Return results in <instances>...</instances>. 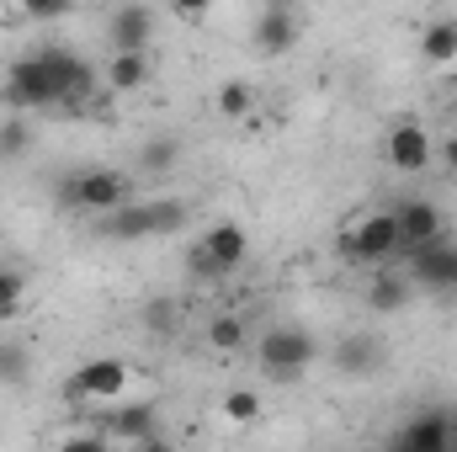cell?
Here are the masks:
<instances>
[{
  "label": "cell",
  "mask_w": 457,
  "mask_h": 452,
  "mask_svg": "<svg viewBox=\"0 0 457 452\" xmlns=\"http://www.w3.org/2000/svg\"><path fill=\"white\" fill-rule=\"evenodd\" d=\"M43 54H48L54 80H59V107H80V102H91V91H96V70H91L80 54H70V48H43Z\"/></svg>",
  "instance_id": "obj_8"
},
{
  "label": "cell",
  "mask_w": 457,
  "mask_h": 452,
  "mask_svg": "<svg viewBox=\"0 0 457 452\" xmlns=\"http://www.w3.org/2000/svg\"><path fill=\"white\" fill-rule=\"evenodd\" d=\"M70 5H75V0H21V11H27L32 21H59Z\"/></svg>",
  "instance_id": "obj_27"
},
{
  "label": "cell",
  "mask_w": 457,
  "mask_h": 452,
  "mask_svg": "<svg viewBox=\"0 0 457 452\" xmlns=\"http://www.w3.org/2000/svg\"><path fill=\"white\" fill-rule=\"evenodd\" d=\"M21 149H27V122H21V113H11L0 122V160H16Z\"/></svg>",
  "instance_id": "obj_26"
},
{
  "label": "cell",
  "mask_w": 457,
  "mask_h": 452,
  "mask_svg": "<svg viewBox=\"0 0 457 452\" xmlns=\"http://www.w3.org/2000/svg\"><path fill=\"white\" fill-rule=\"evenodd\" d=\"M420 54H426V64H453L457 59V21L453 16H442V21H431L420 32Z\"/></svg>",
  "instance_id": "obj_18"
},
{
  "label": "cell",
  "mask_w": 457,
  "mask_h": 452,
  "mask_svg": "<svg viewBox=\"0 0 457 452\" xmlns=\"http://www.w3.org/2000/svg\"><path fill=\"white\" fill-rule=\"evenodd\" d=\"M133 197V187H128V176L122 171H80V176H70V181H59V203L64 208H75V213H112Z\"/></svg>",
  "instance_id": "obj_3"
},
{
  "label": "cell",
  "mask_w": 457,
  "mask_h": 452,
  "mask_svg": "<svg viewBox=\"0 0 457 452\" xmlns=\"http://www.w3.org/2000/svg\"><path fill=\"white\" fill-rule=\"evenodd\" d=\"M320 356V346L309 331H298V325H271L266 340H261V367H266V378H277V383H293V378H303V367Z\"/></svg>",
  "instance_id": "obj_4"
},
{
  "label": "cell",
  "mask_w": 457,
  "mask_h": 452,
  "mask_svg": "<svg viewBox=\"0 0 457 452\" xmlns=\"http://www.w3.org/2000/svg\"><path fill=\"white\" fill-rule=\"evenodd\" d=\"M394 448H404V452H447L453 448V421H447L442 410H426V415H415L410 426H399Z\"/></svg>",
  "instance_id": "obj_11"
},
{
  "label": "cell",
  "mask_w": 457,
  "mask_h": 452,
  "mask_svg": "<svg viewBox=\"0 0 457 452\" xmlns=\"http://www.w3.org/2000/svg\"><path fill=\"white\" fill-rule=\"evenodd\" d=\"M192 272H197V277H224V272H219V261H213V255L203 250V239L192 245Z\"/></svg>",
  "instance_id": "obj_29"
},
{
  "label": "cell",
  "mask_w": 457,
  "mask_h": 452,
  "mask_svg": "<svg viewBox=\"0 0 457 452\" xmlns=\"http://www.w3.org/2000/svg\"><path fill=\"white\" fill-rule=\"evenodd\" d=\"M208 5H213V0H170V11H176V16H187V21L208 16Z\"/></svg>",
  "instance_id": "obj_30"
},
{
  "label": "cell",
  "mask_w": 457,
  "mask_h": 452,
  "mask_svg": "<svg viewBox=\"0 0 457 452\" xmlns=\"http://www.w3.org/2000/svg\"><path fill=\"white\" fill-rule=\"evenodd\" d=\"M250 107H255V91H250L245 80H228L224 91H219V113L224 117H245Z\"/></svg>",
  "instance_id": "obj_25"
},
{
  "label": "cell",
  "mask_w": 457,
  "mask_h": 452,
  "mask_svg": "<svg viewBox=\"0 0 457 452\" xmlns=\"http://www.w3.org/2000/svg\"><path fill=\"white\" fill-rule=\"evenodd\" d=\"M410 293H415V282H404V277H378L372 288H367V304L378 309V314H394V309H404L410 304Z\"/></svg>",
  "instance_id": "obj_19"
},
{
  "label": "cell",
  "mask_w": 457,
  "mask_h": 452,
  "mask_svg": "<svg viewBox=\"0 0 457 452\" xmlns=\"http://www.w3.org/2000/svg\"><path fill=\"white\" fill-rule=\"evenodd\" d=\"M239 340H245V325H239L234 314H219V320L208 325V346H213V351H239Z\"/></svg>",
  "instance_id": "obj_24"
},
{
  "label": "cell",
  "mask_w": 457,
  "mask_h": 452,
  "mask_svg": "<svg viewBox=\"0 0 457 452\" xmlns=\"http://www.w3.org/2000/svg\"><path fill=\"white\" fill-rule=\"evenodd\" d=\"M341 255L345 261H388V255H399V219L394 213H367L341 239Z\"/></svg>",
  "instance_id": "obj_5"
},
{
  "label": "cell",
  "mask_w": 457,
  "mask_h": 452,
  "mask_svg": "<svg viewBox=\"0 0 457 452\" xmlns=\"http://www.w3.org/2000/svg\"><path fill=\"white\" fill-rule=\"evenodd\" d=\"M0 102L11 113H32V107H54L59 102V80H54V64L48 54H27L11 64L5 86H0Z\"/></svg>",
  "instance_id": "obj_2"
},
{
  "label": "cell",
  "mask_w": 457,
  "mask_h": 452,
  "mask_svg": "<svg viewBox=\"0 0 457 452\" xmlns=\"http://www.w3.org/2000/svg\"><path fill=\"white\" fill-rule=\"evenodd\" d=\"M261 5H287V0H261Z\"/></svg>",
  "instance_id": "obj_32"
},
{
  "label": "cell",
  "mask_w": 457,
  "mask_h": 452,
  "mask_svg": "<svg viewBox=\"0 0 457 452\" xmlns=\"http://www.w3.org/2000/svg\"><path fill=\"white\" fill-rule=\"evenodd\" d=\"M203 250L219 261V272H234V266H245V255H250V234L239 224H213V229H203Z\"/></svg>",
  "instance_id": "obj_15"
},
{
  "label": "cell",
  "mask_w": 457,
  "mask_h": 452,
  "mask_svg": "<svg viewBox=\"0 0 457 452\" xmlns=\"http://www.w3.org/2000/svg\"><path fill=\"white\" fill-rule=\"evenodd\" d=\"M21 293H27V282H21V272H11V266H0V325H11V320L21 314Z\"/></svg>",
  "instance_id": "obj_23"
},
{
  "label": "cell",
  "mask_w": 457,
  "mask_h": 452,
  "mask_svg": "<svg viewBox=\"0 0 457 452\" xmlns=\"http://www.w3.org/2000/svg\"><path fill=\"white\" fill-rule=\"evenodd\" d=\"M224 421L255 426V421H261V394H255V389H228L224 394Z\"/></svg>",
  "instance_id": "obj_21"
},
{
  "label": "cell",
  "mask_w": 457,
  "mask_h": 452,
  "mask_svg": "<svg viewBox=\"0 0 457 452\" xmlns=\"http://www.w3.org/2000/svg\"><path fill=\"white\" fill-rule=\"evenodd\" d=\"M442 155H447V165L457 171V138H447V144H442Z\"/></svg>",
  "instance_id": "obj_31"
},
{
  "label": "cell",
  "mask_w": 457,
  "mask_h": 452,
  "mask_svg": "<svg viewBox=\"0 0 457 452\" xmlns=\"http://www.w3.org/2000/svg\"><path fill=\"white\" fill-rule=\"evenodd\" d=\"M399 255H410V250H420L426 239H436V234H447L442 224V208L436 203H426V197H410V203H399Z\"/></svg>",
  "instance_id": "obj_9"
},
{
  "label": "cell",
  "mask_w": 457,
  "mask_h": 452,
  "mask_svg": "<svg viewBox=\"0 0 457 452\" xmlns=\"http://www.w3.org/2000/svg\"><path fill=\"white\" fill-rule=\"evenodd\" d=\"M27 372H32V356H27V346H16V340H0V383H27Z\"/></svg>",
  "instance_id": "obj_22"
},
{
  "label": "cell",
  "mask_w": 457,
  "mask_h": 452,
  "mask_svg": "<svg viewBox=\"0 0 457 452\" xmlns=\"http://www.w3.org/2000/svg\"><path fill=\"white\" fill-rule=\"evenodd\" d=\"M293 43H298V16H293L287 5H266L261 21H255V48L277 59V54H287Z\"/></svg>",
  "instance_id": "obj_14"
},
{
  "label": "cell",
  "mask_w": 457,
  "mask_h": 452,
  "mask_svg": "<svg viewBox=\"0 0 457 452\" xmlns=\"http://www.w3.org/2000/svg\"><path fill=\"white\" fill-rule=\"evenodd\" d=\"M149 80V48H117L107 64V86L112 91H144Z\"/></svg>",
  "instance_id": "obj_16"
},
{
  "label": "cell",
  "mask_w": 457,
  "mask_h": 452,
  "mask_svg": "<svg viewBox=\"0 0 457 452\" xmlns=\"http://www.w3.org/2000/svg\"><path fill=\"white\" fill-rule=\"evenodd\" d=\"M410 282L436 288V293H453L457 288V239L436 234V239H426L420 250H410Z\"/></svg>",
  "instance_id": "obj_6"
},
{
  "label": "cell",
  "mask_w": 457,
  "mask_h": 452,
  "mask_svg": "<svg viewBox=\"0 0 457 452\" xmlns=\"http://www.w3.org/2000/svg\"><path fill=\"white\" fill-rule=\"evenodd\" d=\"M112 437L117 442H133V448H165V437H160V410L154 405H122L112 415Z\"/></svg>",
  "instance_id": "obj_12"
},
{
  "label": "cell",
  "mask_w": 457,
  "mask_h": 452,
  "mask_svg": "<svg viewBox=\"0 0 457 452\" xmlns=\"http://www.w3.org/2000/svg\"><path fill=\"white\" fill-rule=\"evenodd\" d=\"M149 32H154V16H149V5H144V0H128V5H117L112 21H107V38H112V48H149Z\"/></svg>",
  "instance_id": "obj_13"
},
{
  "label": "cell",
  "mask_w": 457,
  "mask_h": 452,
  "mask_svg": "<svg viewBox=\"0 0 457 452\" xmlns=\"http://www.w3.org/2000/svg\"><path fill=\"white\" fill-rule=\"evenodd\" d=\"M176 160H181V138H149V144L138 149V171H149V176L176 171Z\"/></svg>",
  "instance_id": "obj_20"
},
{
  "label": "cell",
  "mask_w": 457,
  "mask_h": 452,
  "mask_svg": "<svg viewBox=\"0 0 457 452\" xmlns=\"http://www.w3.org/2000/svg\"><path fill=\"white\" fill-rule=\"evenodd\" d=\"M144 320H149V331H160V336H165V331H170V320H176V304H149V309H144Z\"/></svg>",
  "instance_id": "obj_28"
},
{
  "label": "cell",
  "mask_w": 457,
  "mask_h": 452,
  "mask_svg": "<svg viewBox=\"0 0 457 452\" xmlns=\"http://www.w3.org/2000/svg\"><path fill=\"white\" fill-rule=\"evenodd\" d=\"M187 229V203L181 197H144V203H122L112 213H102V234L107 239H165Z\"/></svg>",
  "instance_id": "obj_1"
},
{
  "label": "cell",
  "mask_w": 457,
  "mask_h": 452,
  "mask_svg": "<svg viewBox=\"0 0 457 452\" xmlns=\"http://www.w3.org/2000/svg\"><path fill=\"white\" fill-rule=\"evenodd\" d=\"M431 155H436V144H431V133H426L420 122H399V128L388 133V165H394V171L415 176V171L431 165Z\"/></svg>",
  "instance_id": "obj_10"
},
{
  "label": "cell",
  "mask_w": 457,
  "mask_h": 452,
  "mask_svg": "<svg viewBox=\"0 0 457 452\" xmlns=\"http://www.w3.org/2000/svg\"><path fill=\"white\" fill-rule=\"evenodd\" d=\"M336 367H341L345 378H367V372H378V340L372 336H345L336 346Z\"/></svg>",
  "instance_id": "obj_17"
},
{
  "label": "cell",
  "mask_w": 457,
  "mask_h": 452,
  "mask_svg": "<svg viewBox=\"0 0 457 452\" xmlns=\"http://www.w3.org/2000/svg\"><path fill=\"white\" fill-rule=\"evenodd\" d=\"M122 389H128V362H122V356H91V362L75 367V378H70V394H75V399H96V405L122 399Z\"/></svg>",
  "instance_id": "obj_7"
}]
</instances>
